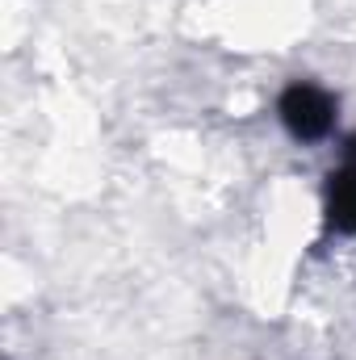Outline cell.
<instances>
[{
  "mask_svg": "<svg viewBox=\"0 0 356 360\" xmlns=\"http://www.w3.org/2000/svg\"><path fill=\"white\" fill-rule=\"evenodd\" d=\"M336 113H340L336 96L319 84H310V80H293L276 101V117L289 130V139H298V143L327 139L336 130Z\"/></svg>",
  "mask_w": 356,
  "mask_h": 360,
  "instance_id": "6da1fadb",
  "label": "cell"
},
{
  "mask_svg": "<svg viewBox=\"0 0 356 360\" xmlns=\"http://www.w3.org/2000/svg\"><path fill=\"white\" fill-rule=\"evenodd\" d=\"M323 218H327V231H336V235H356V164H340V168L327 176Z\"/></svg>",
  "mask_w": 356,
  "mask_h": 360,
  "instance_id": "7a4b0ae2",
  "label": "cell"
},
{
  "mask_svg": "<svg viewBox=\"0 0 356 360\" xmlns=\"http://www.w3.org/2000/svg\"><path fill=\"white\" fill-rule=\"evenodd\" d=\"M344 164H356V134L344 139Z\"/></svg>",
  "mask_w": 356,
  "mask_h": 360,
  "instance_id": "3957f363",
  "label": "cell"
}]
</instances>
